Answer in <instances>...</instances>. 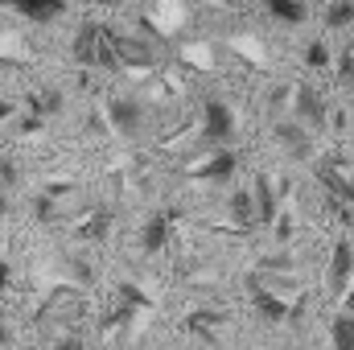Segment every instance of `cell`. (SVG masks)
Returning a JSON list of instances; mask_svg holds the SVG:
<instances>
[{
    "mask_svg": "<svg viewBox=\"0 0 354 350\" xmlns=\"http://www.w3.org/2000/svg\"><path fill=\"white\" fill-rule=\"evenodd\" d=\"M115 37L120 33H111V25H103V21H83L79 25V33H75V62L79 66H91V71H115L120 66V50H115Z\"/></svg>",
    "mask_w": 354,
    "mask_h": 350,
    "instance_id": "obj_1",
    "label": "cell"
},
{
    "mask_svg": "<svg viewBox=\"0 0 354 350\" xmlns=\"http://www.w3.org/2000/svg\"><path fill=\"white\" fill-rule=\"evenodd\" d=\"M235 136V111L223 99H206L202 107V140L206 145H231Z\"/></svg>",
    "mask_w": 354,
    "mask_h": 350,
    "instance_id": "obj_2",
    "label": "cell"
},
{
    "mask_svg": "<svg viewBox=\"0 0 354 350\" xmlns=\"http://www.w3.org/2000/svg\"><path fill=\"white\" fill-rule=\"evenodd\" d=\"M169 235H174V210H153V214L145 219V227H140V248H145V256L165 252Z\"/></svg>",
    "mask_w": 354,
    "mask_h": 350,
    "instance_id": "obj_3",
    "label": "cell"
},
{
    "mask_svg": "<svg viewBox=\"0 0 354 350\" xmlns=\"http://www.w3.org/2000/svg\"><path fill=\"white\" fill-rule=\"evenodd\" d=\"M317 181H322V190H326V198H330L334 210L346 214V206H354V181L342 174V169H334V165H317Z\"/></svg>",
    "mask_w": 354,
    "mask_h": 350,
    "instance_id": "obj_4",
    "label": "cell"
},
{
    "mask_svg": "<svg viewBox=\"0 0 354 350\" xmlns=\"http://www.w3.org/2000/svg\"><path fill=\"white\" fill-rule=\"evenodd\" d=\"M292 116H297L309 132H317V128L326 124V99L309 87V83H301L297 95H292Z\"/></svg>",
    "mask_w": 354,
    "mask_h": 350,
    "instance_id": "obj_5",
    "label": "cell"
},
{
    "mask_svg": "<svg viewBox=\"0 0 354 350\" xmlns=\"http://www.w3.org/2000/svg\"><path fill=\"white\" fill-rule=\"evenodd\" d=\"M351 276H354V248L346 239H338V243H334V256H330V268H326L330 293H346V288H351Z\"/></svg>",
    "mask_w": 354,
    "mask_h": 350,
    "instance_id": "obj_6",
    "label": "cell"
},
{
    "mask_svg": "<svg viewBox=\"0 0 354 350\" xmlns=\"http://www.w3.org/2000/svg\"><path fill=\"white\" fill-rule=\"evenodd\" d=\"M4 8H12L17 17L25 21H37V25H50L66 12V0H0Z\"/></svg>",
    "mask_w": 354,
    "mask_h": 350,
    "instance_id": "obj_7",
    "label": "cell"
},
{
    "mask_svg": "<svg viewBox=\"0 0 354 350\" xmlns=\"http://www.w3.org/2000/svg\"><path fill=\"white\" fill-rule=\"evenodd\" d=\"M107 116H111V128L124 132V136H136V132L145 128V107H140L136 99H111Z\"/></svg>",
    "mask_w": 354,
    "mask_h": 350,
    "instance_id": "obj_8",
    "label": "cell"
},
{
    "mask_svg": "<svg viewBox=\"0 0 354 350\" xmlns=\"http://www.w3.org/2000/svg\"><path fill=\"white\" fill-rule=\"evenodd\" d=\"M272 136L288 149V157H297V161L309 157V128H305L301 120H280V124L272 128Z\"/></svg>",
    "mask_w": 354,
    "mask_h": 350,
    "instance_id": "obj_9",
    "label": "cell"
},
{
    "mask_svg": "<svg viewBox=\"0 0 354 350\" xmlns=\"http://www.w3.org/2000/svg\"><path fill=\"white\" fill-rule=\"evenodd\" d=\"M235 169H239V157L231 153V149H218L202 169H194V177L198 181H210V185H218V181H231L235 177Z\"/></svg>",
    "mask_w": 354,
    "mask_h": 350,
    "instance_id": "obj_10",
    "label": "cell"
},
{
    "mask_svg": "<svg viewBox=\"0 0 354 350\" xmlns=\"http://www.w3.org/2000/svg\"><path fill=\"white\" fill-rule=\"evenodd\" d=\"M115 50H120V66H157V50L140 37H115Z\"/></svg>",
    "mask_w": 354,
    "mask_h": 350,
    "instance_id": "obj_11",
    "label": "cell"
},
{
    "mask_svg": "<svg viewBox=\"0 0 354 350\" xmlns=\"http://www.w3.org/2000/svg\"><path fill=\"white\" fill-rule=\"evenodd\" d=\"M252 194H256V214H260V227H272V223H276V194H272V177L256 174V181H252Z\"/></svg>",
    "mask_w": 354,
    "mask_h": 350,
    "instance_id": "obj_12",
    "label": "cell"
},
{
    "mask_svg": "<svg viewBox=\"0 0 354 350\" xmlns=\"http://www.w3.org/2000/svg\"><path fill=\"white\" fill-rule=\"evenodd\" d=\"M330 347L334 350H354V313L351 309H342V313L334 317V326H330Z\"/></svg>",
    "mask_w": 354,
    "mask_h": 350,
    "instance_id": "obj_13",
    "label": "cell"
},
{
    "mask_svg": "<svg viewBox=\"0 0 354 350\" xmlns=\"http://www.w3.org/2000/svg\"><path fill=\"white\" fill-rule=\"evenodd\" d=\"M231 214H235V223H243V227L260 223V214H256V194H252V190H235V194H231Z\"/></svg>",
    "mask_w": 354,
    "mask_h": 350,
    "instance_id": "obj_14",
    "label": "cell"
},
{
    "mask_svg": "<svg viewBox=\"0 0 354 350\" xmlns=\"http://www.w3.org/2000/svg\"><path fill=\"white\" fill-rule=\"evenodd\" d=\"M268 12L280 21V25H301L309 17V8L301 0H268Z\"/></svg>",
    "mask_w": 354,
    "mask_h": 350,
    "instance_id": "obj_15",
    "label": "cell"
},
{
    "mask_svg": "<svg viewBox=\"0 0 354 350\" xmlns=\"http://www.w3.org/2000/svg\"><path fill=\"white\" fill-rule=\"evenodd\" d=\"M252 297H256V305H260V313H264L268 322H284V313H288V309H284V301H280V297H272L260 280H252Z\"/></svg>",
    "mask_w": 354,
    "mask_h": 350,
    "instance_id": "obj_16",
    "label": "cell"
},
{
    "mask_svg": "<svg viewBox=\"0 0 354 350\" xmlns=\"http://www.w3.org/2000/svg\"><path fill=\"white\" fill-rule=\"evenodd\" d=\"M326 25H330V29H346V25H354V0H334V4L326 8Z\"/></svg>",
    "mask_w": 354,
    "mask_h": 350,
    "instance_id": "obj_17",
    "label": "cell"
},
{
    "mask_svg": "<svg viewBox=\"0 0 354 350\" xmlns=\"http://www.w3.org/2000/svg\"><path fill=\"white\" fill-rule=\"evenodd\" d=\"M107 223H111V214H107V210H95V214H91V223H83V227H79V235L99 239V235L107 231Z\"/></svg>",
    "mask_w": 354,
    "mask_h": 350,
    "instance_id": "obj_18",
    "label": "cell"
},
{
    "mask_svg": "<svg viewBox=\"0 0 354 350\" xmlns=\"http://www.w3.org/2000/svg\"><path fill=\"white\" fill-rule=\"evenodd\" d=\"M305 62H309V66H326V62H330L326 42H309V46H305Z\"/></svg>",
    "mask_w": 354,
    "mask_h": 350,
    "instance_id": "obj_19",
    "label": "cell"
},
{
    "mask_svg": "<svg viewBox=\"0 0 354 350\" xmlns=\"http://www.w3.org/2000/svg\"><path fill=\"white\" fill-rule=\"evenodd\" d=\"M338 75H342L346 87H354V46L351 50H342V58H338Z\"/></svg>",
    "mask_w": 354,
    "mask_h": 350,
    "instance_id": "obj_20",
    "label": "cell"
},
{
    "mask_svg": "<svg viewBox=\"0 0 354 350\" xmlns=\"http://www.w3.org/2000/svg\"><path fill=\"white\" fill-rule=\"evenodd\" d=\"M50 350H87V347H83L79 338H62V342H54Z\"/></svg>",
    "mask_w": 354,
    "mask_h": 350,
    "instance_id": "obj_21",
    "label": "cell"
},
{
    "mask_svg": "<svg viewBox=\"0 0 354 350\" xmlns=\"http://www.w3.org/2000/svg\"><path fill=\"white\" fill-rule=\"evenodd\" d=\"M8 280H12V268H8V260H0V293L8 288Z\"/></svg>",
    "mask_w": 354,
    "mask_h": 350,
    "instance_id": "obj_22",
    "label": "cell"
},
{
    "mask_svg": "<svg viewBox=\"0 0 354 350\" xmlns=\"http://www.w3.org/2000/svg\"><path fill=\"white\" fill-rule=\"evenodd\" d=\"M4 206H8V194H4V181H0V214H4Z\"/></svg>",
    "mask_w": 354,
    "mask_h": 350,
    "instance_id": "obj_23",
    "label": "cell"
},
{
    "mask_svg": "<svg viewBox=\"0 0 354 350\" xmlns=\"http://www.w3.org/2000/svg\"><path fill=\"white\" fill-rule=\"evenodd\" d=\"M223 4H239V0H223Z\"/></svg>",
    "mask_w": 354,
    "mask_h": 350,
    "instance_id": "obj_24",
    "label": "cell"
}]
</instances>
